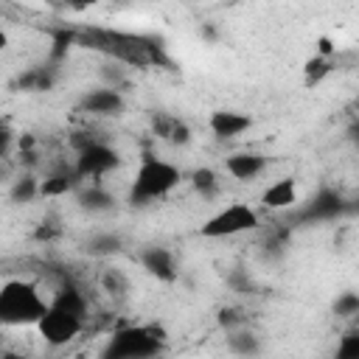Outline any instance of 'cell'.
Instances as JSON below:
<instances>
[{
  "label": "cell",
  "instance_id": "obj_1",
  "mask_svg": "<svg viewBox=\"0 0 359 359\" xmlns=\"http://www.w3.org/2000/svg\"><path fill=\"white\" fill-rule=\"evenodd\" d=\"M73 34H76V45L98 50L121 65H132V67H163V65L168 67L171 65L160 39L154 36L101 28V25H81V28H73Z\"/></svg>",
  "mask_w": 359,
  "mask_h": 359
},
{
  "label": "cell",
  "instance_id": "obj_2",
  "mask_svg": "<svg viewBox=\"0 0 359 359\" xmlns=\"http://www.w3.org/2000/svg\"><path fill=\"white\" fill-rule=\"evenodd\" d=\"M50 303L28 280H6L0 289V320L6 325H31L48 314Z\"/></svg>",
  "mask_w": 359,
  "mask_h": 359
},
{
  "label": "cell",
  "instance_id": "obj_3",
  "mask_svg": "<svg viewBox=\"0 0 359 359\" xmlns=\"http://www.w3.org/2000/svg\"><path fill=\"white\" fill-rule=\"evenodd\" d=\"M165 342L163 325H121L112 331L101 359H151Z\"/></svg>",
  "mask_w": 359,
  "mask_h": 359
},
{
  "label": "cell",
  "instance_id": "obj_4",
  "mask_svg": "<svg viewBox=\"0 0 359 359\" xmlns=\"http://www.w3.org/2000/svg\"><path fill=\"white\" fill-rule=\"evenodd\" d=\"M177 182H180L177 165L146 154L143 163H140V168H137V174H135V185H132L129 199H132L135 205H146V202H151V199L165 196Z\"/></svg>",
  "mask_w": 359,
  "mask_h": 359
},
{
  "label": "cell",
  "instance_id": "obj_5",
  "mask_svg": "<svg viewBox=\"0 0 359 359\" xmlns=\"http://www.w3.org/2000/svg\"><path fill=\"white\" fill-rule=\"evenodd\" d=\"M252 227H258V213L244 202H233L202 224V236L205 238H224V236H236V233H244Z\"/></svg>",
  "mask_w": 359,
  "mask_h": 359
},
{
  "label": "cell",
  "instance_id": "obj_6",
  "mask_svg": "<svg viewBox=\"0 0 359 359\" xmlns=\"http://www.w3.org/2000/svg\"><path fill=\"white\" fill-rule=\"evenodd\" d=\"M39 325V337L48 342V345H67L73 337H79V331L84 328V317L50 303L48 314L36 323Z\"/></svg>",
  "mask_w": 359,
  "mask_h": 359
},
{
  "label": "cell",
  "instance_id": "obj_7",
  "mask_svg": "<svg viewBox=\"0 0 359 359\" xmlns=\"http://www.w3.org/2000/svg\"><path fill=\"white\" fill-rule=\"evenodd\" d=\"M118 163H121L118 151L101 140V143L84 149V151L76 157V171H79L81 180H84V177H101V174L112 171Z\"/></svg>",
  "mask_w": 359,
  "mask_h": 359
},
{
  "label": "cell",
  "instance_id": "obj_8",
  "mask_svg": "<svg viewBox=\"0 0 359 359\" xmlns=\"http://www.w3.org/2000/svg\"><path fill=\"white\" fill-rule=\"evenodd\" d=\"M345 210V202L337 191L331 188H323L297 216V222H328V219H337L339 213Z\"/></svg>",
  "mask_w": 359,
  "mask_h": 359
},
{
  "label": "cell",
  "instance_id": "obj_9",
  "mask_svg": "<svg viewBox=\"0 0 359 359\" xmlns=\"http://www.w3.org/2000/svg\"><path fill=\"white\" fill-rule=\"evenodd\" d=\"M140 264L157 280H165V283L177 280V264H174V255L165 247H146L140 252Z\"/></svg>",
  "mask_w": 359,
  "mask_h": 359
},
{
  "label": "cell",
  "instance_id": "obj_10",
  "mask_svg": "<svg viewBox=\"0 0 359 359\" xmlns=\"http://www.w3.org/2000/svg\"><path fill=\"white\" fill-rule=\"evenodd\" d=\"M151 132H154V137H160L165 143H174V146H185L191 140L188 123L168 115V112H154L151 115Z\"/></svg>",
  "mask_w": 359,
  "mask_h": 359
},
{
  "label": "cell",
  "instance_id": "obj_11",
  "mask_svg": "<svg viewBox=\"0 0 359 359\" xmlns=\"http://www.w3.org/2000/svg\"><path fill=\"white\" fill-rule=\"evenodd\" d=\"M81 109L93 115H118L123 109V95L118 93V87H101L81 98Z\"/></svg>",
  "mask_w": 359,
  "mask_h": 359
},
{
  "label": "cell",
  "instance_id": "obj_12",
  "mask_svg": "<svg viewBox=\"0 0 359 359\" xmlns=\"http://www.w3.org/2000/svg\"><path fill=\"white\" fill-rule=\"evenodd\" d=\"M252 126L250 115H241V112H233V109H219L210 115V132L216 137H236L241 132H247Z\"/></svg>",
  "mask_w": 359,
  "mask_h": 359
},
{
  "label": "cell",
  "instance_id": "obj_13",
  "mask_svg": "<svg viewBox=\"0 0 359 359\" xmlns=\"http://www.w3.org/2000/svg\"><path fill=\"white\" fill-rule=\"evenodd\" d=\"M261 202H264V208H269V210L292 208V205L297 202V185H294V180H292V177H283V180L272 182V185L264 191Z\"/></svg>",
  "mask_w": 359,
  "mask_h": 359
},
{
  "label": "cell",
  "instance_id": "obj_14",
  "mask_svg": "<svg viewBox=\"0 0 359 359\" xmlns=\"http://www.w3.org/2000/svg\"><path fill=\"white\" fill-rule=\"evenodd\" d=\"M264 165H266L264 157L261 154H252V151H238V154H230L224 160L227 174L236 177V180H252V177H258L264 171Z\"/></svg>",
  "mask_w": 359,
  "mask_h": 359
},
{
  "label": "cell",
  "instance_id": "obj_15",
  "mask_svg": "<svg viewBox=\"0 0 359 359\" xmlns=\"http://www.w3.org/2000/svg\"><path fill=\"white\" fill-rule=\"evenodd\" d=\"M79 182H81V177H79L76 165H73V168H59V171L48 174V177L39 182V196H62V194L73 191Z\"/></svg>",
  "mask_w": 359,
  "mask_h": 359
},
{
  "label": "cell",
  "instance_id": "obj_16",
  "mask_svg": "<svg viewBox=\"0 0 359 359\" xmlns=\"http://www.w3.org/2000/svg\"><path fill=\"white\" fill-rule=\"evenodd\" d=\"M53 81H56L53 67H31V70H25L17 79V87L20 90H28V93H45V90L53 87Z\"/></svg>",
  "mask_w": 359,
  "mask_h": 359
},
{
  "label": "cell",
  "instance_id": "obj_17",
  "mask_svg": "<svg viewBox=\"0 0 359 359\" xmlns=\"http://www.w3.org/2000/svg\"><path fill=\"white\" fill-rule=\"evenodd\" d=\"M79 205L90 213H101V210H109L115 205V196L98 185H90V188H81L79 191Z\"/></svg>",
  "mask_w": 359,
  "mask_h": 359
},
{
  "label": "cell",
  "instance_id": "obj_18",
  "mask_svg": "<svg viewBox=\"0 0 359 359\" xmlns=\"http://www.w3.org/2000/svg\"><path fill=\"white\" fill-rule=\"evenodd\" d=\"M227 348H230L233 353H238V356H255V353L261 351V342H258L255 334L238 328V331H230V337H227Z\"/></svg>",
  "mask_w": 359,
  "mask_h": 359
},
{
  "label": "cell",
  "instance_id": "obj_19",
  "mask_svg": "<svg viewBox=\"0 0 359 359\" xmlns=\"http://www.w3.org/2000/svg\"><path fill=\"white\" fill-rule=\"evenodd\" d=\"M118 250H121V238H118L115 233H98V236H93V238L87 241V252H90V255H98V258L112 255V252H118Z\"/></svg>",
  "mask_w": 359,
  "mask_h": 359
},
{
  "label": "cell",
  "instance_id": "obj_20",
  "mask_svg": "<svg viewBox=\"0 0 359 359\" xmlns=\"http://www.w3.org/2000/svg\"><path fill=\"white\" fill-rule=\"evenodd\" d=\"M34 196H39V182L31 174H22L14 185H11V202H31Z\"/></svg>",
  "mask_w": 359,
  "mask_h": 359
},
{
  "label": "cell",
  "instance_id": "obj_21",
  "mask_svg": "<svg viewBox=\"0 0 359 359\" xmlns=\"http://www.w3.org/2000/svg\"><path fill=\"white\" fill-rule=\"evenodd\" d=\"M334 359H359V328H351L339 337Z\"/></svg>",
  "mask_w": 359,
  "mask_h": 359
},
{
  "label": "cell",
  "instance_id": "obj_22",
  "mask_svg": "<svg viewBox=\"0 0 359 359\" xmlns=\"http://www.w3.org/2000/svg\"><path fill=\"white\" fill-rule=\"evenodd\" d=\"M334 62L331 59H325V56H314V59H309L306 62V84L311 87V84H317V81H323L334 67H331Z\"/></svg>",
  "mask_w": 359,
  "mask_h": 359
},
{
  "label": "cell",
  "instance_id": "obj_23",
  "mask_svg": "<svg viewBox=\"0 0 359 359\" xmlns=\"http://www.w3.org/2000/svg\"><path fill=\"white\" fill-rule=\"evenodd\" d=\"M191 185L202 194V196H210L213 191H216V171L213 168H196L194 174H191Z\"/></svg>",
  "mask_w": 359,
  "mask_h": 359
},
{
  "label": "cell",
  "instance_id": "obj_24",
  "mask_svg": "<svg viewBox=\"0 0 359 359\" xmlns=\"http://www.w3.org/2000/svg\"><path fill=\"white\" fill-rule=\"evenodd\" d=\"M337 317H359V294L356 292H342L334 303Z\"/></svg>",
  "mask_w": 359,
  "mask_h": 359
},
{
  "label": "cell",
  "instance_id": "obj_25",
  "mask_svg": "<svg viewBox=\"0 0 359 359\" xmlns=\"http://www.w3.org/2000/svg\"><path fill=\"white\" fill-rule=\"evenodd\" d=\"M227 286H230L233 292H238V294H255V280H252L244 269H233V272L227 275Z\"/></svg>",
  "mask_w": 359,
  "mask_h": 359
},
{
  "label": "cell",
  "instance_id": "obj_26",
  "mask_svg": "<svg viewBox=\"0 0 359 359\" xmlns=\"http://www.w3.org/2000/svg\"><path fill=\"white\" fill-rule=\"evenodd\" d=\"M101 283H104V289H107L109 294H123V292L129 289L126 278H123L118 269H107V272L101 275Z\"/></svg>",
  "mask_w": 359,
  "mask_h": 359
},
{
  "label": "cell",
  "instance_id": "obj_27",
  "mask_svg": "<svg viewBox=\"0 0 359 359\" xmlns=\"http://www.w3.org/2000/svg\"><path fill=\"white\" fill-rule=\"evenodd\" d=\"M95 143H101V137H95L93 132H84V129H81V132H73V135H70V146L76 149V154H81L84 149H90V146H95Z\"/></svg>",
  "mask_w": 359,
  "mask_h": 359
},
{
  "label": "cell",
  "instance_id": "obj_28",
  "mask_svg": "<svg viewBox=\"0 0 359 359\" xmlns=\"http://www.w3.org/2000/svg\"><path fill=\"white\" fill-rule=\"evenodd\" d=\"M244 323V314L238 309H222L219 311V325L227 331H238V325Z\"/></svg>",
  "mask_w": 359,
  "mask_h": 359
},
{
  "label": "cell",
  "instance_id": "obj_29",
  "mask_svg": "<svg viewBox=\"0 0 359 359\" xmlns=\"http://www.w3.org/2000/svg\"><path fill=\"white\" fill-rule=\"evenodd\" d=\"M56 233H59V227H56L53 222H45L42 227H36V233H34V236H36L39 241H48V238H53Z\"/></svg>",
  "mask_w": 359,
  "mask_h": 359
},
{
  "label": "cell",
  "instance_id": "obj_30",
  "mask_svg": "<svg viewBox=\"0 0 359 359\" xmlns=\"http://www.w3.org/2000/svg\"><path fill=\"white\" fill-rule=\"evenodd\" d=\"M101 73H104V79H109V81H121V73H118V67H112V65H107Z\"/></svg>",
  "mask_w": 359,
  "mask_h": 359
},
{
  "label": "cell",
  "instance_id": "obj_31",
  "mask_svg": "<svg viewBox=\"0 0 359 359\" xmlns=\"http://www.w3.org/2000/svg\"><path fill=\"white\" fill-rule=\"evenodd\" d=\"M0 359H25V356H22V353H11V351H6Z\"/></svg>",
  "mask_w": 359,
  "mask_h": 359
},
{
  "label": "cell",
  "instance_id": "obj_32",
  "mask_svg": "<svg viewBox=\"0 0 359 359\" xmlns=\"http://www.w3.org/2000/svg\"><path fill=\"white\" fill-rule=\"evenodd\" d=\"M353 137H356V143H359V123H356V129H353Z\"/></svg>",
  "mask_w": 359,
  "mask_h": 359
},
{
  "label": "cell",
  "instance_id": "obj_33",
  "mask_svg": "<svg viewBox=\"0 0 359 359\" xmlns=\"http://www.w3.org/2000/svg\"><path fill=\"white\" fill-rule=\"evenodd\" d=\"M356 210H359V205H356Z\"/></svg>",
  "mask_w": 359,
  "mask_h": 359
},
{
  "label": "cell",
  "instance_id": "obj_34",
  "mask_svg": "<svg viewBox=\"0 0 359 359\" xmlns=\"http://www.w3.org/2000/svg\"><path fill=\"white\" fill-rule=\"evenodd\" d=\"M356 320H359V317H356Z\"/></svg>",
  "mask_w": 359,
  "mask_h": 359
}]
</instances>
